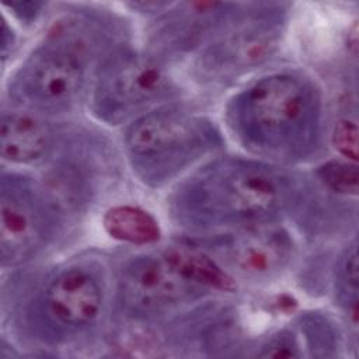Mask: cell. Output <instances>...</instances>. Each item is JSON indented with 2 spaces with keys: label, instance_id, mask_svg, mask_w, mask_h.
I'll use <instances>...</instances> for the list:
<instances>
[{
  "label": "cell",
  "instance_id": "52a82bcc",
  "mask_svg": "<svg viewBox=\"0 0 359 359\" xmlns=\"http://www.w3.org/2000/svg\"><path fill=\"white\" fill-rule=\"evenodd\" d=\"M283 24L282 4L240 6L202 55L201 66L210 74L227 76L266 60L278 46Z\"/></svg>",
  "mask_w": 359,
  "mask_h": 359
},
{
  "label": "cell",
  "instance_id": "277c9868",
  "mask_svg": "<svg viewBox=\"0 0 359 359\" xmlns=\"http://www.w3.org/2000/svg\"><path fill=\"white\" fill-rule=\"evenodd\" d=\"M86 48L52 29L10 80L8 94L27 108L59 112L70 108L84 87Z\"/></svg>",
  "mask_w": 359,
  "mask_h": 359
},
{
  "label": "cell",
  "instance_id": "5bb4252c",
  "mask_svg": "<svg viewBox=\"0 0 359 359\" xmlns=\"http://www.w3.org/2000/svg\"><path fill=\"white\" fill-rule=\"evenodd\" d=\"M165 254L189 280L201 287L206 290L234 289L233 278L203 252L188 247H171L165 250Z\"/></svg>",
  "mask_w": 359,
  "mask_h": 359
},
{
  "label": "cell",
  "instance_id": "9c48e42d",
  "mask_svg": "<svg viewBox=\"0 0 359 359\" xmlns=\"http://www.w3.org/2000/svg\"><path fill=\"white\" fill-rule=\"evenodd\" d=\"M104 292L94 272L70 266L56 273L38 299L39 318L57 331H79L101 314Z\"/></svg>",
  "mask_w": 359,
  "mask_h": 359
},
{
  "label": "cell",
  "instance_id": "7c38bea8",
  "mask_svg": "<svg viewBox=\"0 0 359 359\" xmlns=\"http://www.w3.org/2000/svg\"><path fill=\"white\" fill-rule=\"evenodd\" d=\"M0 147L3 160L8 163H34L43 158L52 147V132L29 114H3Z\"/></svg>",
  "mask_w": 359,
  "mask_h": 359
},
{
  "label": "cell",
  "instance_id": "6da1fadb",
  "mask_svg": "<svg viewBox=\"0 0 359 359\" xmlns=\"http://www.w3.org/2000/svg\"><path fill=\"white\" fill-rule=\"evenodd\" d=\"M283 171L262 161L226 157L201 167L178 185L170 212L180 226L215 229L272 223L293 203Z\"/></svg>",
  "mask_w": 359,
  "mask_h": 359
},
{
  "label": "cell",
  "instance_id": "2e32d148",
  "mask_svg": "<svg viewBox=\"0 0 359 359\" xmlns=\"http://www.w3.org/2000/svg\"><path fill=\"white\" fill-rule=\"evenodd\" d=\"M337 292L339 300L346 304L348 310L356 317V303H358V252L356 247L352 245L351 250L342 257L337 269Z\"/></svg>",
  "mask_w": 359,
  "mask_h": 359
},
{
  "label": "cell",
  "instance_id": "8992f818",
  "mask_svg": "<svg viewBox=\"0 0 359 359\" xmlns=\"http://www.w3.org/2000/svg\"><path fill=\"white\" fill-rule=\"evenodd\" d=\"M56 212L27 177L3 174L0 185L1 265L17 266L34 258L55 234Z\"/></svg>",
  "mask_w": 359,
  "mask_h": 359
},
{
  "label": "cell",
  "instance_id": "ba28073f",
  "mask_svg": "<svg viewBox=\"0 0 359 359\" xmlns=\"http://www.w3.org/2000/svg\"><path fill=\"white\" fill-rule=\"evenodd\" d=\"M206 289L189 280L165 251L132 259L121 272L118 297L132 314L151 316L194 300Z\"/></svg>",
  "mask_w": 359,
  "mask_h": 359
},
{
  "label": "cell",
  "instance_id": "4fadbf2b",
  "mask_svg": "<svg viewBox=\"0 0 359 359\" xmlns=\"http://www.w3.org/2000/svg\"><path fill=\"white\" fill-rule=\"evenodd\" d=\"M102 224L112 238L132 244H150L161 234L157 220L149 212L130 205L108 209Z\"/></svg>",
  "mask_w": 359,
  "mask_h": 359
},
{
  "label": "cell",
  "instance_id": "e0dca14e",
  "mask_svg": "<svg viewBox=\"0 0 359 359\" xmlns=\"http://www.w3.org/2000/svg\"><path fill=\"white\" fill-rule=\"evenodd\" d=\"M331 142L335 150L344 157L356 161L358 158V126L351 119H339L332 130Z\"/></svg>",
  "mask_w": 359,
  "mask_h": 359
},
{
  "label": "cell",
  "instance_id": "9a60e30c",
  "mask_svg": "<svg viewBox=\"0 0 359 359\" xmlns=\"http://www.w3.org/2000/svg\"><path fill=\"white\" fill-rule=\"evenodd\" d=\"M318 178L332 191L342 195H358L359 174L355 164L327 161L317 170Z\"/></svg>",
  "mask_w": 359,
  "mask_h": 359
},
{
  "label": "cell",
  "instance_id": "ac0fdd59",
  "mask_svg": "<svg viewBox=\"0 0 359 359\" xmlns=\"http://www.w3.org/2000/svg\"><path fill=\"white\" fill-rule=\"evenodd\" d=\"M258 355L265 358H290L299 356V352L294 344V338H292V335L287 332H280L279 335L271 338L262 348V352Z\"/></svg>",
  "mask_w": 359,
  "mask_h": 359
},
{
  "label": "cell",
  "instance_id": "8fae6325",
  "mask_svg": "<svg viewBox=\"0 0 359 359\" xmlns=\"http://www.w3.org/2000/svg\"><path fill=\"white\" fill-rule=\"evenodd\" d=\"M237 8L234 3H171L157 25V41L171 50L191 49L205 36L216 34Z\"/></svg>",
  "mask_w": 359,
  "mask_h": 359
},
{
  "label": "cell",
  "instance_id": "5b68a950",
  "mask_svg": "<svg viewBox=\"0 0 359 359\" xmlns=\"http://www.w3.org/2000/svg\"><path fill=\"white\" fill-rule=\"evenodd\" d=\"M172 94V81L151 57L116 52L98 70L91 107L101 121L118 125Z\"/></svg>",
  "mask_w": 359,
  "mask_h": 359
},
{
  "label": "cell",
  "instance_id": "d6986e66",
  "mask_svg": "<svg viewBox=\"0 0 359 359\" xmlns=\"http://www.w3.org/2000/svg\"><path fill=\"white\" fill-rule=\"evenodd\" d=\"M6 7L10 8V11L22 22H31L35 21L36 17L41 14V11L45 7V3L42 1H34V0H24V1H11L4 3Z\"/></svg>",
  "mask_w": 359,
  "mask_h": 359
},
{
  "label": "cell",
  "instance_id": "7a4b0ae2",
  "mask_svg": "<svg viewBox=\"0 0 359 359\" xmlns=\"http://www.w3.org/2000/svg\"><path fill=\"white\" fill-rule=\"evenodd\" d=\"M226 115L237 140L258 156L303 160L318 143L320 94L309 79L296 73L259 79L230 100Z\"/></svg>",
  "mask_w": 359,
  "mask_h": 359
},
{
  "label": "cell",
  "instance_id": "30bf717a",
  "mask_svg": "<svg viewBox=\"0 0 359 359\" xmlns=\"http://www.w3.org/2000/svg\"><path fill=\"white\" fill-rule=\"evenodd\" d=\"M226 262L247 278L261 279L279 273L293 255L289 234L271 223L250 226L222 244Z\"/></svg>",
  "mask_w": 359,
  "mask_h": 359
},
{
  "label": "cell",
  "instance_id": "3957f363",
  "mask_svg": "<svg viewBox=\"0 0 359 359\" xmlns=\"http://www.w3.org/2000/svg\"><path fill=\"white\" fill-rule=\"evenodd\" d=\"M222 144V135L210 119L168 105L137 116L125 135L129 161L150 187L165 185Z\"/></svg>",
  "mask_w": 359,
  "mask_h": 359
}]
</instances>
